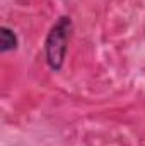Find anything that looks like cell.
<instances>
[{
  "instance_id": "7a4b0ae2",
  "label": "cell",
  "mask_w": 145,
  "mask_h": 146,
  "mask_svg": "<svg viewBox=\"0 0 145 146\" xmlns=\"http://www.w3.org/2000/svg\"><path fill=\"white\" fill-rule=\"evenodd\" d=\"M17 46H19L17 34H15L10 27L2 26V27H0V51H2V53H9V51L17 49Z\"/></svg>"
},
{
  "instance_id": "6da1fadb",
  "label": "cell",
  "mask_w": 145,
  "mask_h": 146,
  "mask_svg": "<svg viewBox=\"0 0 145 146\" xmlns=\"http://www.w3.org/2000/svg\"><path fill=\"white\" fill-rule=\"evenodd\" d=\"M73 31V22L68 15H62L44 39V58L51 72H60L67 58L68 39Z\"/></svg>"
}]
</instances>
